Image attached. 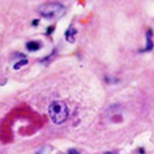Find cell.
Returning <instances> with one entry per match:
<instances>
[{
  "label": "cell",
  "instance_id": "cell-6",
  "mask_svg": "<svg viewBox=\"0 0 154 154\" xmlns=\"http://www.w3.org/2000/svg\"><path fill=\"white\" fill-rule=\"evenodd\" d=\"M28 64V60H20V61L17 62V63H15L14 66V69H15V70H17V69H20L22 66H25V65Z\"/></svg>",
  "mask_w": 154,
  "mask_h": 154
},
{
  "label": "cell",
  "instance_id": "cell-1",
  "mask_svg": "<svg viewBox=\"0 0 154 154\" xmlns=\"http://www.w3.org/2000/svg\"><path fill=\"white\" fill-rule=\"evenodd\" d=\"M38 11L45 19L49 20H57L64 16L66 8L59 2L45 3L40 5Z\"/></svg>",
  "mask_w": 154,
  "mask_h": 154
},
{
  "label": "cell",
  "instance_id": "cell-10",
  "mask_svg": "<svg viewBox=\"0 0 154 154\" xmlns=\"http://www.w3.org/2000/svg\"><path fill=\"white\" fill-rule=\"evenodd\" d=\"M104 154H117V153H114V152L108 151V152H106V153H105Z\"/></svg>",
  "mask_w": 154,
  "mask_h": 154
},
{
  "label": "cell",
  "instance_id": "cell-8",
  "mask_svg": "<svg viewBox=\"0 0 154 154\" xmlns=\"http://www.w3.org/2000/svg\"><path fill=\"white\" fill-rule=\"evenodd\" d=\"M54 29L53 28L52 26H50V27H48V29H47V34H51V33L53 32H54Z\"/></svg>",
  "mask_w": 154,
  "mask_h": 154
},
{
  "label": "cell",
  "instance_id": "cell-5",
  "mask_svg": "<svg viewBox=\"0 0 154 154\" xmlns=\"http://www.w3.org/2000/svg\"><path fill=\"white\" fill-rule=\"evenodd\" d=\"M26 48L28 49V51H37L38 50L40 49V45L37 42H28L26 44Z\"/></svg>",
  "mask_w": 154,
  "mask_h": 154
},
{
  "label": "cell",
  "instance_id": "cell-2",
  "mask_svg": "<svg viewBox=\"0 0 154 154\" xmlns=\"http://www.w3.org/2000/svg\"><path fill=\"white\" fill-rule=\"evenodd\" d=\"M48 114L51 121L56 125L64 123L69 117V111L67 105L63 101H54L48 108Z\"/></svg>",
  "mask_w": 154,
  "mask_h": 154
},
{
  "label": "cell",
  "instance_id": "cell-7",
  "mask_svg": "<svg viewBox=\"0 0 154 154\" xmlns=\"http://www.w3.org/2000/svg\"><path fill=\"white\" fill-rule=\"evenodd\" d=\"M68 154H79V153H78V150H76L75 149L72 148L69 149V151H68Z\"/></svg>",
  "mask_w": 154,
  "mask_h": 154
},
{
  "label": "cell",
  "instance_id": "cell-9",
  "mask_svg": "<svg viewBox=\"0 0 154 154\" xmlns=\"http://www.w3.org/2000/svg\"><path fill=\"white\" fill-rule=\"evenodd\" d=\"M38 22H39V20H33V22H32V25L33 26H38Z\"/></svg>",
  "mask_w": 154,
  "mask_h": 154
},
{
  "label": "cell",
  "instance_id": "cell-3",
  "mask_svg": "<svg viewBox=\"0 0 154 154\" xmlns=\"http://www.w3.org/2000/svg\"><path fill=\"white\" fill-rule=\"evenodd\" d=\"M78 32L75 28L72 26H70L66 32H65V36H66V39L67 42L69 43H74L75 41V35Z\"/></svg>",
  "mask_w": 154,
  "mask_h": 154
},
{
  "label": "cell",
  "instance_id": "cell-4",
  "mask_svg": "<svg viewBox=\"0 0 154 154\" xmlns=\"http://www.w3.org/2000/svg\"><path fill=\"white\" fill-rule=\"evenodd\" d=\"M147 47L144 48L143 51H141L142 52H147V51H151L154 48V45H153V42L152 41V31L151 30H148V32H147Z\"/></svg>",
  "mask_w": 154,
  "mask_h": 154
}]
</instances>
